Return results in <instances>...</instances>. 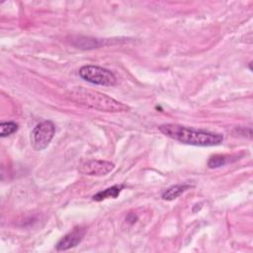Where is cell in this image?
Returning a JSON list of instances; mask_svg holds the SVG:
<instances>
[{
    "label": "cell",
    "instance_id": "6da1fadb",
    "mask_svg": "<svg viewBox=\"0 0 253 253\" xmlns=\"http://www.w3.org/2000/svg\"><path fill=\"white\" fill-rule=\"evenodd\" d=\"M158 128L164 135L191 145L212 146L219 144L223 139V136L219 133L195 129L176 124H165Z\"/></svg>",
    "mask_w": 253,
    "mask_h": 253
},
{
    "label": "cell",
    "instance_id": "7a4b0ae2",
    "mask_svg": "<svg viewBox=\"0 0 253 253\" xmlns=\"http://www.w3.org/2000/svg\"><path fill=\"white\" fill-rule=\"evenodd\" d=\"M69 100L101 112H126L128 107L98 91L75 87L66 93Z\"/></svg>",
    "mask_w": 253,
    "mask_h": 253
},
{
    "label": "cell",
    "instance_id": "3957f363",
    "mask_svg": "<svg viewBox=\"0 0 253 253\" xmlns=\"http://www.w3.org/2000/svg\"><path fill=\"white\" fill-rule=\"evenodd\" d=\"M79 75L85 81L96 85L113 86L117 82V78L113 72L107 68L96 65L82 66L79 70Z\"/></svg>",
    "mask_w": 253,
    "mask_h": 253
},
{
    "label": "cell",
    "instance_id": "277c9868",
    "mask_svg": "<svg viewBox=\"0 0 253 253\" xmlns=\"http://www.w3.org/2000/svg\"><path fill=\"white\" fill-rule=\"evenodd\" d=\"M55 131V126L52 122L44 121L37 125L31 132L30 140L32 147L37 150H42L51 141Z\"/></svg>",
    "mask_w": 253,
    "mask_h": 253
},
{
    "label": "cell",
    "instance_id": "5b68a950",
    "mask_svg": "<svg viewBox=\"0 0 253 253\" xmlns=\"http://www.w3.org/2000/svg\"><path fill=\"white\" fill-rule=\"evenodd\" d=\"M115 164L106 160H87L82 162L78 170L80 173L90 176H104L113 171Z\"/></svg>",
    "mask_w": 253,
    "mask_h": 253
},
{
    "label": "cell",
    "instance_id": "8992f818",
    "mask_svg": "<svg viewBox=\"0 0 253 253\" xmlns=\"http://www.w3.org/2000/svg\"><path fill=\"white\" fill-rule=\"evenodd\" d=\"M86 229L82 226L74 227L70 232L65 234L56 244L55 248L57 251H64L68 250L72 247H75L77 244L80 243V241L83 239L85 235Z\"/></svg>",
    "mask_w": 253,
    "mask_h": 253
},
{
    "label": "cell",
    "instance_id": "52a82bcc",
    "mask_svg": "<svg viewBox=\"0 0 253 253\" xmlns=\"http://www.w3.org/2000/svg\"><path fill=\"white\" fill-rule=\"evenodd\" d=\"M191 188L190 185L188 184H179V185H174L165 190L162 194V199L167 200V201H172L176 198H178L180 195H182L186 190Z\"/></svg>",
    "mask_w": 253,
    "mask_h": 253
},
{
    "label": "cell",
    "instance_id": "ba28073f",
    "mask_svg": "<svg viewBox=\"0 0 253 253\" xmlns=\"http://www.w3.org/2000/svg\"><path fill=\"white\" fill-rule=\"evenodd\" d=\"M124 188V185H115V186H112L110 188H107L106 190L104 191H101L99 193H97L96 195L93 196V200L94 201H97V202H101L103 200H106V199H109V198H117L121 191L123 190Z\"/></svg>",
    "mask_w": 253,
    "mask_h": 253
},
{
    "label": "cell",
    "instance_id": "9c48e42d",
    "mask_svg": "<svg viewBox=\"0 0 253 253\" xmlns=\"http://www.w3.org/2000/svg\"><path fill=\"white\" fill-rule=\"evenodd\" d=\"M230 158H232V156L229 155H224V154H216L211 156L209 161H208V166L210 168H217L220 166H223L224 164H226L227 162L230 161Z\"/></svg>",
    "mask_w": 253,
    "mask_h": 253
},
{
    "label": "cell",
    "instance_id": "30bf717a",
    "mask_svg": "<svg viewBox=\"0 0 253 253\" xmlns=\"http://www.w3.org/2000/svg\"><path fill=\"white\" fill-rule=\"evenodd\" d=\"M18 129V125L14 122H2L0 124V135L2 137L8 136Z\"/></svg>",
    "mask_w": 253,
    "mask_h": 253
}]
</instances>
